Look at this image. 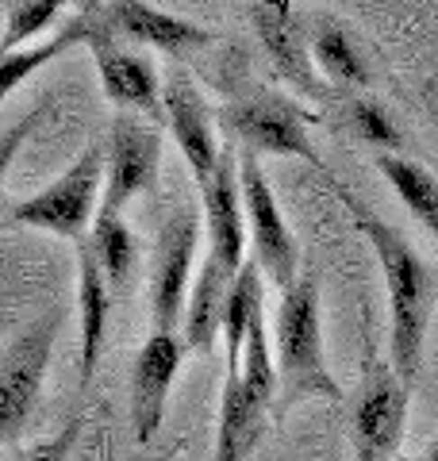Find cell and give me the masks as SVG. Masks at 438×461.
Instances as JSON below:
<instances>
[{
  "label": "cell",
  "mask_w": 438,
  "mask_h": 461,
  "mask_svg": "<svg viewBox=\"0 0 438 461\" xmlns=\"http://www.w3.org/2000/svg\"><path fill=\"white\" fill-rule=\"evenodd\" d=\"M273 400L254 393L239 373L224 377V400H219V427H215V450L212 461H246L258 446L261 430L269 423Z\"/></svg>",
  "instance_id": "17"
},
{
  "label": "cell",
  "mask_w": 438,
  "mask_h": 461,
  "mask_svg": "<svg viewBox=\"0 0 438 461\" xmlns=\"http://www.w3.org/2000/svg\"><path fill=\"white\" fill-rule=\"evenodd\" d=\"M62 312H47L32 320L5 350H0V446L20 442L27 420H32L42 381H47Z\"/></svg>",
  "instance_id": "4"
},
{
  "label": "cell",
  "mask_w": 438,
  "mask_h": 461,
  "mask_svg": "<svg viewBox=\"0 0 438 461\" xmlns=\"http://www.w3.org/2000/svg\"><path fill=\"white\" fill-rule=\"evenodd\" d=\"M231 281H235V273L219 266L212 254L204 258L200 273L193 277V285H188V300H185V315H181V339L188 350L208 354L215 339L224 335V308H227Z\"/></svg>",
  "instance_id": "18"
},
{
  "label": "cell",
  "mask_w": 438,
  "mask_h": 461,
  "mask_svg": "<svg viewBox=\"0 0 438 461\" xmlns=\"http://www.w3.org/2000/svg\"><path fill=\"white\" fill-rule=\"evenodd\" d=\"M377 169H381L385 181L397 189L404 208L438 239V177L434 173L415 166V162H407V158H400V154H381L377 158Z\"/></svg>",
  "instance_id": "23"
},
{
  "label": "cell",
  "mask_w": 438,
  "mask_h": 461,
  "mask_svg": "<svg viewBox=\"0 0 438 461\" xmlns=\"http://www.w3.org/2000/svg\"><path fill=\"white\" fill-rule=\"evenodd\" d=\"M185 350L188 346L178 330H154L142 342L135 369H131V430H135L139 446H151L166 423L169 388L181 373Z\"/></svg>",
  "instance_id": "11"
},
{
  "label": "cell",
  "mask_w": 438,
  "mask_h": 461,
  "mask_svg": "<svg viewBox=\"0 0 438 461\" xmlns=\"http://www.w3.org/2000/svg\"><path fill=\"white\" fill-rule=\"evenodd\" d=\"M346 123L361 142L381 147L385 154H400V147H404L397 120H392V115L370 96H350L346 100Z\"/></svg>",
  "instance_id": "24"
},
{
  "label": "cell",
  "mask_w": 438,
  "mask_h": 461,
  "mask_svg": "<svg viewBox=\"0 0 438 461\" xmlns=\"http://www.w3.org/2000/svg\"><path fill=\"white\" fill-rule=\"evenodd\" d=\"M78 430H81V420L66 423L50 442H39V446H27L20 454V461H66L69 457V446L78 442Z\"/></svg>",
  "instance_id": "26"
},
{
  "label": "cell",
  "mask_w": 438,
  "mask_h": 461,
  "mask_svg": "<svg viewBox=\"0 0 438 461\" xmlns=\"http://www.w3.org/2000/svg\"><path fill=\"white\" fill-rule=\"evenodd\" d=\"M427 461H438V438L431 442V454H427Z\"/></svg>",
  "instance_id": "27"
},
{
  "label": "cell",
  "mask_w": 438,
  "mask_h": 461,
  "mask_svg": "<svg viewBox=\"0 0 438 461\" xmlns=\"http://www.w3.org/2000/svg\"><path fill=\"white\" fill-rule=\"evenodd\" d=\"M239 189H242V212H246V239L254 247V262L273 288H285L300 273V250L297 239L281 215V204L269 189L266 173L258 166L254 150H239Z\"/></svg>",
  "instance_id": "7"
},
{
  "label": "cell",
  "mask_w": 438,
  "mask_h": 461,
  "mask_svg": "<svg viewBox=\"0 0 438 461\" xmlns=\"http://www.w3.org/2000/svg\"><path fill=\"white\" fill-rule=\"evenodd\" d=\"M246 12H251L258 42L266 47L277 74L304 96L312 100L324 96V81H319V69L308 47V23L297 16L292 0H246Z\"/></svg>",
  "instance_id": "12"
},
{
  "label": "cell",
  "mask_w": 438,
  "mask_h": 461,
  "mask_svg": "<svg viewBox=\"0 0 438 461\" xmlns=\"http://www.w3.org/2000/svg\"><path fill=\"white\" fill-rule=\"evenodd\" d=\"M162 169V127L142 112L115 108L105 142V196L100 208L123 212L131 200L151 193Z\"/></svg>",
  "instance_id": "6"
},
{
  "label": "cell",
  "mask_w": 438,
  "mask_h": 461,
  "mask_svg": "<svg viewBox=\"0 0 438 461\" xmlns=\"http://www.w3.org/2000/svg\"><path fill=\"white\" fill-rule=\"evenodd\" d=\"M85 12H89L85 47H89L93 62H96V77H100L105 96L115 108L142 112V115H151V120L162 123V77H158L154 62L146 54L131 50L127 42L100 20V5H89Z\"/></svg>",
  "instance_id": "8"
},
{
  "label": "cell",
  "mask_w": 438,
  "mask_h": 461,
  "mask_svg": "<svg viewBox=\"0 0 438 461\" xmlns=\"http://www.w3.org/2000/svg\"><path fill=\"white\" fill-rule=\"evenodd\" d=\"M308 47H312L315 69L331 85H339V89H365V85H370V66H365L358 42L346 35L342 23L315 20L308 27Z\"/></svg>",
  "instance_id": "19"
},
{
  "label": "cell",
  "mask_w": 438,
  "mask_h": 461,
  "mask_svg": "<svg viewBox=\"0 0 438 461\" xmlns=\"http://www.w3.org/2000/svg\"><path fill=\"white\" fill-rule=\"evenodd\" d=\"M331 189L339 193L350 220H354V227L370 239V247L377 254V266H381V277H385V293H388L392 369L412 384L419 377V366H423V342H427L431 308H434V277H431V269L423 266V258L407 247L385 220H377L354 193L342 189L334 177H331Z\"/></svg>",
  "instance_id": "1"
},
{
  "label": "cell",
  "mask_w": 438,
  "mask_h": 461,
  "mask_svg": "<svg viewBox=\"0 0 438 461\" xmlns=\"http://www.w3.org/2000/svg\"><path fill=\"white\" fill-rule=\"evenodd\" d=\"M224 120L246 150L300 158V162H308L312 169H319L327 177L324 158L315 154L312 135H308L312 115L304 112L297 100H288V96L273 93V89H254V93L231 100V104L224 108Z\"/></svg>",
  "instance_id": "5"
},
{
  "label": "cell",
  "mask_w": 438,
  "mask_h": 461,
  "mask_svg": "<svg viewBox=\"0 0 438 461\" xmlns=\"http://www.w3.org/2000/svg\"><path fill=\"white\" fill-rule=\"evenodd\" d=\"M42 115H47V108H32L23 115V120H16L8 127V131H0V193H5V177H8V169L16 166V158L23 150V142L35 135V127L42 123Z\"/></svg>",
  "instance_id": "25"
},
{
  "label": "cell",
  "mask_w": 438,
  "mask_h": 461,
  "mask_svg": "<svg viewBox=\"0 0 438 461\" xmlns=\"http://www.w3.org/2000/svg\"><path fill=\"white\" fill-rule=\"evenodd\" d=\"M204 227H208V254L224 269L239 273L246 262V212L239 189V154L224 150L212 177L200 185Z\"/></svg>",
  "instance_id": "14"
},
{
  "label": "cell",
  "mask_w": 438,
  "mask_h": 461,
  "mask_svg": "<svg viewBox=\"0 0 438 461\" xmlns=\"http://www.w3.org/2000/svg\"><path fill=\"white\" fill-rule=\"evenodd\" d=\"M100 20L123 42L162 50L169 58H188L204 47H212V32H204L193 20H181L173 12L146 5V0H112V5H100Z\"/></svg>",
  "instance_id": "15"
},
{
  "label": "cell",
  "mask_w": 438,
  "mask_h": 461,
  "mask_svg": "<svg viewBox=\"0 0 438 461\" xmlns=\"http://www.w3.org/2000/svg\"><path fill=\"white\" fill-rule=\"evenodd\" d=\"M200 215L196 208H178L158 230L154 262H151V315L154 330H178L193 285V262L200 242Z\"/></svg>",
  "instance_id": "9"
},
{
  "label": "cell",
  "mask_w": 438,
  "mask_h": 461,
  "mask_svg": "<svg viewBox=\"0 0 438 461\" xmlns=\"http://www.w3.org/2000/svg\"><path fill=\"white\" fill-rule=\"evenodd\" d=\"M162 123L169 127V135L178 142L185 166L193 169L196 189H200V185L212 177L224 147H219V139H215L208 100H204L196 81L188 77L185 69H169L162 81Z\"/></svg>",
  "instance_id": "13"
},
{
  "label": "cell",
  "mask_w": 438,
  "mask_h": 461,
  "mask_svg": "<svg viewBox=\"0 0 438 461\" xmlns=\"http://www.w3.org/2000/svg\"><path fill=\"white\" fill-rule=\"evenodd\" d=\"M85 247L93 250V258L100 262V269H105L112 293H123L127 281H131V269H135V258H139L135 230L127 227L123 212H105V208H96L93 227H89V235H85Z\"/></svg>",
  "instance_id": "20"
},
{
  "label": "cell",
  "mask_w": 438,
  "mask_h": 461,
  "mask_svg": "<svg viewBox=\"0 0 438 461\" xmlns=\"http://www.w3.org/2000/svg\"><path fill=\"white\" fill-rule=\"evenodd\" d=\"M85 35H89V12L73 16L62 32H58L54 39H47V42H27V47H20V50L0 54V100H5L12 89H20V85L32 74H39L42 66H50L54 58H62L69 47L85 42Z\"/></svg>",
  "instance_id": "21"
},
{
  "label": "cell",
  "mask_w": 438,
  "mask_h": 461,
  "mask_svg": "<svg viewBox=\"0 0 438 461\" xmlns=\"http://www.w3.org/2000/svg\"><path fill=\"white\" fill-rule=\"evenodd\" d=\"M407 427V381L397 369L373 362L365 369V388L354 411V457L392 461Z\"/></svg>",
  "instance_id": "10"
},
{
  "label": "cell",
  "mask_w": 438,
  "mask_h": 461,
  "mask_svg": "<svg viewBox=\"0 0 438 461\" xmlns=\"http://www.w3.org/2000/svg\"><path fill=\"white\" fill-rule=\"evenodd\" d=\"M277 377L285 384V403L300 396H331L342 388L324 354V320H319V288L312 277H297L281 293L277 308Z\"/></svg>",
  "instance_id": "2"
},
{
  "label": "cell",
  "mask_w": 438,
  "mask_h": 461,
  "mask_svg": "<svg viewBox=\"0 0 438 461\" xmlns=\"http://www.w3.org/2000/svg\"><path fill=\"white\" fill-rule=\"evenodd\" d=\"M404 461H415V457H404Z\"/></svg>",
  "instance_id": "28"
},
{
  "label": "cell",
  "mask_w": 438,
  "mask_h": 461,
  "mask_svg": "<svg viewBox=\"0 0 438 461\" xmlns=\"http://www.w3.org/2000/svg\"><path fill=\"white\" fill-rule=\"evenodd\" d=\"M258 312H266V277H261L258 262H242V269L231 281L227 308H224V342H227V373L239 366V350L246 339V327Z\"/></svg>",
  "instance_id": "22"
},
{
  "label": "cell",
  "mask_w": 438,
  "mask_h": 461,
  "mask_svg": "<svg viewBox=\"0 0 438 461\" xmlns=\"http://www.w3.org/2000/svg\"><path fill=\"white\" fill-rule=\"evenodd\" d=\"M78 250V315H81V357H78V381L81 393L93 384L100 350H105L108 335V315H112V285L105 277V269L93 258V250L81 242H73Z\"/></svg>",
  "instance_id": "16"
},
{
  "label": "cell",
  "mask_w": 438,
  "mask_h": 461,
  "mask_svg": "<svg viewBox=\"0 0 438 461\" xmlns=\"http://www.w3.org/2000/svg\"><path fill=\"white\" fill-rule=\"evenodd\" d=\"M100 189H105V142L85 147L81 158H73L66 173L50 181L42 193L12 204L5 223L47 230L66 242H81L93 227V215L100 208Z\"/></svg>",
  "instance_id": "3"
}]
</instances>
